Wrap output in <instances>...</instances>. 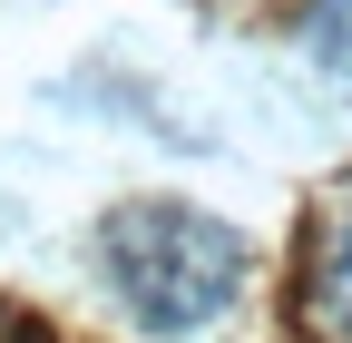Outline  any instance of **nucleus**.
Segmentation results:
<instances>
[{"mask_svg":"<svg viewBox=\"0 0 352 343\" xmlns=\"http://www.w3.org/2000/svg\"><path fill=\"white\" fill-rule=\"evenodd\" d=\"M98 284L138 333H196L245 294V236L186 196H138L98 226Z\"/></svg>","mask_w":352,"mask_h":343,"instance_id":"1","label":"nucleus"},{"mask_svg":"<svg viewBox=\"0 0 352 343\" xmlns=\"http://www.w3.org/2000/svg\"><path fill=\"white\" fill-rule=\"evenodd\" d=\"M314 324L333 343H352V216L323 226V245H314Z\"/></svg>","mask_w":352,"mask_h":343,"instance_id":"2","label":"nucleus"},{"mask_svg":"<svg viewBox=\"0 0 352 343\" xmlns=\"http://www.w3.org/2000/svg\"><path fill=\"white\" fill-rule=\"evenodd\" d=\"M314 59L333 79H352V0H323V10H314Z\"/></svg>","mask_w":352,"mask_h":343,"instance_id":"3","label":"nucleus"}]
</instances>
